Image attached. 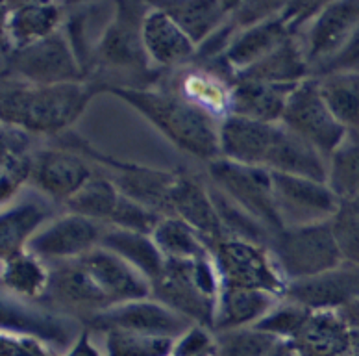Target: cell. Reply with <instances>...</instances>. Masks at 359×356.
Wrapping results in <instances>:
<instances>
[{
	"instance_id": "cell-1",
	"label": "cell",
	"mask_w": 359,
	"mask_h": 356,
	"mask_svg": "<svg viewBox=\"0 0 359 356\" xmlns=\"http://www.w3.org/2000/svg\"><path fill=\"white\" fill-rule=\"evenodd\" d=\"M104 82H69L34 86L15 77H4L0 115L2 124L26 130L32 136H60L67 132L88 110Z\"/></svg>"
},
{
	"instance_id": "cell-2",
	"label": "cell",
	"mask_w": 359,
	"mask_h": 356,
	"mask_svg": "<svg viewBox=\"0 0 359 356\" xmlns=\"http://www.w3.org/2000/svg\"><path fill=\"white\" fill-rule=\"evenodd\" d=\"M104 93L123 98L143 115L172 145L187 154L208 164L221 158L219 126L221 119L213 117L195 104L180 97L170 88H123L106 86Z\"/></svg>"
},
{
	"instance_id": "cell-3",
	"label": "cell",
	"mask_w": 359,
	"mask_h": 356,
	"mask_svg": "<svg viewBox=\"0 0 359 356\" xmlns=\"http://www.w3.org/2000/svg\"><path fill=\"white\" fill-rule=\"evenodd\" d=\"M222 282L215 258L176 262L167 260L161 277L152 282V297L193 325L213 329Z\"/></svg>"
},
{
	"instance_id": "cell-4",
	"label": "cell",
	"mask_w": 359,
	"mask_h": 356,
	"mask_svg": "<svg viewBox=\"0 0 359 356\" xmlns=\"http://www.w3.org/2000/svg\"><path fill=\"white\" fill-rule=\"evenodd\" d=\"M267 249L287 284L320 277L343 263L330 221L283 228L272 234Z\"/></svg>"
},
{
	"instance_id": "cell-5",
	"label": "cell",
	"mask_w": 359,
	"mask_h": 356,
	"mask_svg": "<svg viewBox=\"0 0 359 356\" xmlns=\"http://www.w3.org/2000/svg\"><path fill=\"white\" fill-rule=\"evenodd\" d=\"M150 6L117 2L113 17L93 47L91 65L111 72L152 74L147 48L143 43V21Z\"/></svg>"
},
{
	"instance_id": "cell-6",
	"label": "cell",
	"mask_w": 359,
	"mask_h": 356,
	"mask_svg": "<svg viewBox=\"0 0 359 356\" xmlns=\"http://www.w3.org/2000/svg\"><path fill=\"white\" fill-rule=\"evenodd\" d=\"M6 77H15L34 86L86 82V71L65 32L8 52Z\"/></svg>"
},
{
	"instance_id": "cell-7",
	"label": "cell",
	"mask_w": 359,
	"mask_h": 356,
	"mask_svg": "<svg viewBox=\"0 0 359 356\" xmlns=\"http://www.w3.org/2000/svg\"><path fill=\"white\" fill-rule=\"evenodd\" d=\"M208 175L210 184L230 197L237 206L256 217L272 234L283 230L274 204L271 171L217 158L208 164Z\"/></svg>"
},
{
	"instance_id": "cell-8",
	"label": "cell",
	"mask_w": 359,
	"mask_h": 356,
	"mask_svg": "<svg viewBox=\"0 0 359 356\" xmlns=\"http://www.w3.org/2000/svg\"><path fill=\"white\" fill-rule=\"evenodd\" d=\"M222 288L257 289L285 297L287 282L278 271L267 247L241 239H224L213 247Z\"/></svg>"
},
{
	"instance_id": "cell-9",
	"label": "cell",
	"mask_w": 359,
	"mask_h": 356,
	"mask_svg": "<svg viewBox=\"0 0 359 356\" xmlns=\"http://www.w3.org/2000/svg\"><path fill=\"white\" fill-rule=\"evenodd\" d=\"M280 124L313 145L326 160L348 134L328 108L313 77L306 78L292 89Z\"/></svg>"
},
{
	"instance_id": "cell-10",
	"label": "cell",
	"mask_w": 359,
	"mask_h": 356,
	"mask_svg": "<svg viewBox=\"0 0 359 356\" xmlns=\"http://www.w3.org/2000/svg\"><path fill=\"white\" fill-rule=\"evenodd\" d=\"M274 204L283 228L309 227L328 223L343 208L328 182H317L302 176L271 173Z\"/></svg>"
},
{
	"instance_id": "cell-11",
	"label": "cell",
	"mask_w": 359,
	"mask_h": 356,
	"mask_svg": "<svg viewBox=\"0 0 359 356\" xmlns=\"http://www.w3.org/2000/svg\"><path fill=\"white\" fill-rule=\"evenodd\" d=\"M83 325L91 332L100 334L109 331H126L178 340L180 336L189 331L193 323L172 312L163 303L156 301L154 297H149L111 306L89 317Z\"/></svg>"
},
{
	"instance_id": "cell-12",
	"label": "cell",
	"mask_w": 359,
	"mask_h": 356,
	"mask_svg": "<svg viewBox=\"0 0 359 356\" xmlns=\"http://www.w3.org/2000/svg\"><path fill=\"white\" fill-rule=\"evenodd\" d=\"M72 150H80V154H83L89 160L106 164L111 169H115L113 184L117 186V190L123 195L141 202L144 206H149L150 210L161 213L163 217L170 216V191L175 186L178 173L137 166V164H128V161H118L115 158L100 154L98 150L82 143L78 138H74Z\"/></svg>"
},
{
	"instance_id": "cell-13",
	"label": "cell",
	"mask_w": 359,
	"mask_h": 356,
	"mask_svg": "<svg viewBox=\"0 0 359 356\" xmlns=\"http://www.w3.org/2000/svg\"><path fill=\"white\" fill-rule=\"evenodd\" d=\"M104 225L67 212L54 217L50 223L34 236L28 245V253L36 254L43 262H69L78 260L100 247Z\"/></svg>"
},
{
	"instance_id": "cell-14",
	"label": "cell",
	"mask_w": 359,
	"mask_h": 356,
	"mask_svg": "<svg viewBox=\"0 0 359 356\" xmlns=\"http://www.w3.org/2000/svg\"><path fill=\"white\" fill-rule=\"evenodd\" d=\"M358 25L359 2L323 4L313 21L300 34L306 60L309 63V74L332 60L346 45Z\"/></svg>"
},
{
	"instance_id": "cell-15",
	"label": "cell",
	"mask_w": 359,
	"mask_h": 356,
	"mask_svg": "<svg viewBox=\"0 0 359 356\" xmlns=\"http://www.w3.org/2000/svg\"><path fill=\"white\" fill-rule=\"evenodd\" d=\"M93 175L95 171L89 167L86 156L76 150L43 149L36 152L30 180L46 199L65 204L91 180Z\"/></svg>"
},
{
	"instance_id": "cell-16",
	"label": "cell",
	"mask_w": 359,
	"mask_h": 356,
	"mask_svg": "<svg viewBox=\"0 0 359 356\" xmlns=\"http://www.w3.org/2000/svg\"><path fill=\"white\" fill-rule=\"evenodd\" d=\"M170 216L178 217L193 227L210 243L211 251L217 243L228 239L217 208L210 193V184L187 173H178L170 191Z\"/></svg>"
},
{
	"instance_id": "cell-17",
	"label": "cell",
	"mask_w": 359,
	"mask_h": 356,
	"mask_svg": "<svg viewBox=\"0 0 359 356\" xmlns=\"http://www.w3.org/2000/svg\"><path fill=\"white\" fill-rule=\"evenodd\" d=\"M46 295L63 310L83 314V323L93 315L111 308L108 297L95 284L80 258L52 265Z\"/></svg>"
},
{
	"instance_id": "cell-18",
	"label": "cell",
	"mask_w": 359,
	"mask_h": 356,
	"mask_svg": "<svg viewBox=\"0 0 359 356\" xmlns=\"http://www.w3.org/2000/svg\"><path fill=\"white\" fill-rule=\"evenodd\" d=\"M80 262L88 269L95 284L108 297L111 306L152 297V284L149 280L128 262H124L117 254L109 253L104 247H97L82 256Z\"/></svg>"
},
{
	"instance_id": "cell-19",
	"label": "cell",
	"mask_w": 359,
	"mask_h": 356,
	"mask_svg": "<svg viewBox=\"0 0 359 356\" xmlns=\"http://www.w3.org/2000/svg\"><path fill=\"white\" fill-rule=\"evenodd\" d=\"M278 124L259 123L231 114L226 115L219 126L221 158L241 166L265 169Z\"/></svg>"
},
{
	"instance_id": "cell-20",
	"label": "cell",
	"mask_w": 359,
	"mask_h": 356,
	"mask_svg": "<svg viewBox=\"0 0 359 356\" xmlns=\"http://www.w3.org/2000/svg\"><path fill=\"white\" fill-rule=\"evenodd\" d=\"M358 297L359 268L343 262L330 273L287 284L283 299L309 310H337Z\"/></svg>"
},
{
	"instance_id": "cell-21",
	"label": "cell",
	"mask_w": 359,
	"mask_h": 356,
	"mask_svg": "<svg viewBox=\"0 0 359 356\" xmlns=\"http://www.w3.org/2000/svg\"><path fill=\"white\" fill-rule=\"evenodd\" d=\"M143 43L150 62L156 67H178L196 56V45L172 17L159 8L150 6L143 21Z\"/></svg>"
},
{
	"instance_id": "cell-22",
	"label": "cell",
	"mask_w": 359,
	"mask_h": 356,
	"mask_svg": "<svg viewBox=\"0 0 359 356\" xmlns=\"http://www.w3.org/2000/svg\"><path fill=\"white\" fill-rule=\"evenodd\" d=\"M231 88L233 80L226 78L224 72L210 63H198L184 69L170 86L180 97L221 121L230 115Z\"/></svg>"
},
{
	"instance_id": "cell-23",
	"label": "cell",
	"mask_w": 359,
	"mask_h": 356,
	"mask_svg": "<svg viewBox=\"0 0 359 356\" xmlns=\"http://www.w3.org/2000/svg\"><path fill=\"white\" fill-rule=\"evenodd\" d=\"M65 8L54 2H25L10 6L4 13L8 52L41 41L62 28Z\"/></svg>"
},
{
	"instance_id": "cell-24",
	"label": "cell",
	"mask_w": 359,
	"mask_h": 356,
	"mask_svg": "<svg viewBox=\"0 0 359 356\" xmlns=\"http://www.w3.org/2000/svg\"><path fill=\"white\" fill-rule=\"evenodd\" d=\"M52 221L48 202L28 197L6 204L0 216V254L2 262L25 253L30 242L46 223Z\"/></svg>"
},
{
	"instance_id": "cell-25",
	"label": "cell",
	"mask_w": 359,
	"mask_h": 356,
	"mask_svg": "<svg viewBox=\"0 0 359 356\" xmlns=\"http://www.w3.org/2000/svg\"><path fill=\"white\" fill-rule=\"evenodd\" d=\"M265 169L271 173L302 176L309 180L328 182V160L313 145L292 134L283 124L276 126Z\"/></svg>"
},
{
	"instance_id": "cell-26",
	"label": "cell",
	"mask_w": 359,
	"mask_h": 356,
	"mask_svg": "<svg viewBox=\"0 0 359 356\" xmlns=\"http://www.w3.org/2000/svg\"><path fill=\"white\" fill-rule=\"evenodd\" d=\"M289 343L297 356H341L348 352L350 329L337 310H311Z\"/></svg>"
},
{
	"instance_id": "cell-27",
	"label": "cell",
	"mask_w": 359,
	"mask_h": 356,
	"mask_svg": "<svg viewBox=\"0 0 359 356\" xmlns=\"http://www.w3.org/2000/svg\"><path fill=\"white\" fill-rule=\"evenodd\" d=\"M297 86H282V84L257 82V80H236L231 88L230 114L259 121V123L278 124L283 117L289 95Z\"/></svg>"
},
{
	"instance_id": "cell-28",
	"label": "cell",
	"mask_w": 359,
	"mask_h": 356,
	"mask_svg": "<svg viewBox=\"0 0 359 356\" xmlns=\"http://www.w3.org/2000/svg\"><path fill=\"white\" fill-rule=\"evenodd\" d=\"M280 301H282L280 297L267 294V291L222 288L219 301H217L211 331L217 334V332L257 325Z\"/></svg>"
},
{
	"instance_id": "cell-29",
	"label": "cell",
	"mask_w": 359,
	"mask_h": 356,
	"mask_svg": "<svg viewBox=\"0 0 359 356\" xmlns=\"http://www.w3.org/2000/svg\"><path fill=\"white\" fill-rule=\"evenodd\" d=\"M309 63L306 60L300 34L291 36L278 48L263 58L262 62L239 72L236 80H257V82L282 84V86H297L309 78Z\"/></svg>"
},
{
	"instance_id": "cell-30",
	"label": "cell",
	"mask_w": 359,
	"mask_h": 356,
	"mask_svg": "<svg viewBox=\"0 0 359 356\" xmlns=\"http://www.w3.org/2000/svg\"><path fill=\"white\" fill-rule=\"evenodd\" d=\"M30 136L26 130L2 124V167L0 193L2 204L15 201L17 193L32 178L36 154L32 152Z\"/></svg>"
},
{
	"instance_id": "cell-31",
	"label": "cell",
	"mask_w": 359,
	"mask_h": 356,
	"mask_svg": "<svg viewBox=\"0 0 359 356\" xmlns=\"http://www.w3.org/2000/svg\"><path fill=\"white\" fill-rule=\"evenodd\" d=\"M100 247L117 254L124 262H128L150 284L161 277L165 263H167L152 236H147V234L128 232V230L113 227L104 228Z\"/></svg>"
},
{
	"instance_id": "cell-32",
	"label": "cell",
	"mask_w": 359,
	"mask_h": 356,
	"mask_svg": "<svg viewBox=\"0 0 359 356\" xmlns=\"http://www.w3.org/2000/svg\"><path fill=\"white\" fill-rule=\"evenodd\" d=\"M317 82L339 124L348 134H359V71L330 72Z\"/></svg>"
},
{
	"instance_id": "cell-33",
	"label": "cell",
	"mask_w": 359,
	"mask_h": 356,
	"mask_svg": "<svg viewBox=\"0 0 359 356\" xmlns=\"http://www.w3.org/2000/svg\"><path fill=\"white\" fill-rule=\"evenodd\" d=\"M236 4V2H233ZM233 4L226 2H169L158 4L191 37L196 47L230 17Z\"/></svg>"
},
{
	"instance_id": "cell-34",
	"label": "cell",
	"mask_w": 359,
	"mask_h": 356,
	"mask_svg": "<svg viewBox=\"0 0 359 356\" xmlns=\"http://www.w3.org/2000/svg\"><path fill=\"white\" fill-rule=\"evenodd\" d=\"M152 239L165 256V260L176 262H191L213 256L210 243L205 242L195 228L178 217H163L156 227Z\"/></svg>"
},
{
	"instance_id": "cell-35",
	"label": "cell",
	"mask_w": 359,
	"mask_h": 356,
	"mask_svg": "<svg viewBox=\"0 0 359 356\" xmlns=\"http://www.w3.org/2000/svg\"><path fill=\"white\" fill-rule=\"evenodd\" d=\"M50 282V269L36 254H17L2 262V286L19 299H39L45 297Z\"/></svg>"
},
{
	"instance_id": "cell-36",
	"label": "cell",
	"mask_w": 359,
	"mask_h": 356,
	"mask_svg": "<svg viewBox=\"0 0 359 356\" xmlns=\"http://www.w3.org/2000/svg\"><path fill=\"white\" fill-rule=\"evenodd\" d=\"M121 191L106 176L93 175L91 180L71 197L65 206L71 213L82 216L100 225H108L115 208H117Z\"/></svg>"
},
{
	"instance_id": "cell-37",
	"label": "cell",
	"mask_w": 359,
	"mask_h": 356,
	"mask_svg": "<svg viewBox=\"0 0 359 356\" xmlns=\"http://www.w3.org/2000/svg\"><path fill=\"white\" fill-rule=\"evenodd\" d=\"M328 186L343 204L359 197V134H346L330 156Z\"/></svg>"
},
{
	"instance_id": "cell-38",
	"label": "cell",
	"mask_w": 359,
	"mask_h": 356,
	"mask_svg": "<svg viewBox=\"0 0 359 356\" xmlns=\"http://www.w3.org/2000/svg\"><path fill=\"white\" fill-rule=\"evenodd\" d=\"M210 193L228 239H241V242H250L262 245V247H269L272 232L263 223L257 221L256 217L250 216L241 206H237L230 197H226L213 184H210Z\"/></svg>"
},
{
	"instance_id": "cell-39",
	"label": "cell",
	"mask_w": 359,
	"mask_h": 356,
	"mask_svg": "<svg viewBox=\"0 0 359 356\" xmlns=\"http://www.w3.org/2000/svg\"><path fill=\"white\" fill-rule=\"evenodd\" d=\"M2 327L4 332H15L39 338L48 343H62L67 341V332L63 331V325L57 319L39 312H26V310L11 308V305H2Z\"/></svg>"
},
{
	"instance_id": "cell-40",
	"label": "cell",
	"mask_w": 359,
	"mask_h": 356,
	"mask_svg": "<svg viewBox=\"0 0 359 356\" xmlns=\"http://www.w3.org/2000/svg\"><path fill=\"white\" fill-rule=\"evenodd\" d=\"M104 356H170L176 340L126 331L104 332Z\"/></svg>"
},
{
	"instance_id": "cell-41",
	"label": "cell",
	"mask_w": 359,
	"mask_h": 356,
	"mask_svg": "<svg viewBox=\"0 0 359 356\" xmlns=\"http://www.w3.org/2000/svg\"><path fill=\"white\" fill-rule=\"evenodd\" d=\"M215 334V332H213ZM280 343L278 338L256 327L217 332L213 356H269Z\"/></svg>"
},
{
	"instance_id": "cell-42",
	"label": "cell",
	"mask_w": 359,
	"mask_h": 356,
	"mask_svg": "<svg viewBox=\"0 0 359 356\" xmlns=\"http://www.w3.org/2000/svg\"><path fill=\"white\" fill-rule=\"evenodd\" d=\"M309 312L311 310L306 308V306L282 299L254 327L257 331L274 336L280 341H291L297 336V332L300 331V327L304 325Z\"/></svg>"
},
{
	"instance_id": "cell-43",
	"label": "cell",
	"mask_w": 359,
	"mask_h": 356,
	"mask_svg": "<svg viewBox=\"0 0 359 356\" xmlns=\"http://www.w3.org/2000/svg\"><path fill=\"white\" fill-rule=\"evenodd\" d=\"M161 219H163L161 213L154 212L149 206H144L141 202L134 201V199H130V197L121 193L117 208H115V212H113L108 225L113 228L128 230V232L152 236Z\"/></svg>"
},
{
	"instance_id": "cell-44",
	"label": "cell",
	"mask_w": 359,
	"mask_h": 356,
	"mask_svg": "<svg viewBox=\"0 0 359 356\" xmlns=\"http://www.w3.org/2000/svg\"><path fill=\"white\" fill-rule=\"evenodd\" d=\"M330 223L343 262L359 268V216L343 206Z\"/></svg>"
},
{
	"instance_id": "cell-45",
	"label": "cell",
	"mask_w": 359,
	"mask_h": 356,
	"mask_svg": "<svg viewBox=\"0 0 359 356\" xmlns=\"http://www.w3.org/2000/svg\"><path fill=\"white\" fill-rule=\"evenodd\" d=\"M0 356H57L50 345L39 338L15 332H2L0 336Z\"/></svg>"
},
{
	"instance_id": "cell-46",
	"label": "cell",
	"mask_w": 359,
	"mask_h": 356,
	"mask_svg": "<svg viewBox=\"0 0 359 356\" xmlns=\"http://www.w3.org/2000/svg\"><path fill=\"white\" fill-rule=\"evenodd\" d=\"M339 71H359V25L354 30V34L350 36L348 41H346V45L332 60H328L320 67L315 69L311 72V77L318 78L324 77V74H330V72Z\"/></svg>"
},
{
	"instance_id": "cell-47",
	"label": "cell",
	"mask_w": 359,
	"mask_h": 356,
	"mask_svg": "<svg viewBox=\"0 0 359 356\" xmlns=\"http://www.w3.org/2000/svg\"><path fill=\"white\" fill-rule=\"evenodd\" d=\"M65 356H104V352H100L97 347L93 345L91 331L83 327V331L74 340V343H72Z\"/></svg>"
},
{
	"instance_id": "cell-48",
	"label": "cell",
	"mask_w": 359,
	"mask_h": 356,
	"mask_svg": "<svg viewBox=\"0 0 359 356\" xmlns=\"http://www.w3.org/2000/svg\"><path fill=\"white\" fill-rule=\"evenodd\" d=\"M337 312L343 317V321L346 323L350 331L359 332V297L358 299L348 301V303H344L341 308H337Z\"/></svg>"
},
{
	"instance_id": "cell-49",
	"label": "cell",
	"mask_w": 359,
	"mask_h": 356,
	"mask_svg": "<svg viewBox=\"0 0 359 356\" xmlns=\"http://www.w3.org/2000/svg\"><path fill=\"white\" fill-rule=\"evenodd\" d=\"M269 356H294V351H292V347L289 341H280L276 345V349H274Z\"/></svg>"
},
{
	"instance_id": "cell-50",
	"label": "cell",
	"mask_w": 359,
	"mask_h": 356,
	"mask_svg": "<svg viewBox=\"0 0 359 356\" xmlns=\"http://www.w3.org/2000/svg\"><path fill=\"white\" fill-rule=\"evenodd\" d=\"M343 206H346L348 210H352V212L358 213L359 216V197L358 199H354V201H350V202H346V204H343Z\"/></svg>"
},
{
	"instance_id": "cell-51",
	"label": "cell",
	"mask_w": 359,
	"mask_h": 356,
	"mask_svg": "<svg viewBox=\"0 0 359 356\" xmlns=\"http://www.w3.org/2000/svg\"><path fill=\"white\" fill-rule=\"evenodd\" d=\"M341 356H350V355H348V352H346V355H341Z\"/></svg>"
},
{
	"instance_id": "cell-52",
	"label": "cell",
	"mask_w": 359,
	"mask_h": 356,
	"mask_svg": "<svg viewBox=\"0 0 359 356\" xmlns=\"http://www.w3.org/2000/svg\"><path fill=\"white\" fill-rule=\"evenodd\" d=\"M170 356H176V355H170Z\"/></svg>"
},
{
	"instance_id": "cell-53",
	"label": "cell",
	"mask_w": 359,
	"mask_h": 356,
	"mask_svg": "<svg viewBox=\"0 0 359 356\" xmlns=\"http://www.w3.org/2000/svg\"><path fill=\"white\" fill-rule=\"evenodd\" d=\"M294 356H297V355H294Z\"/></svg>"
}]
</instances>
